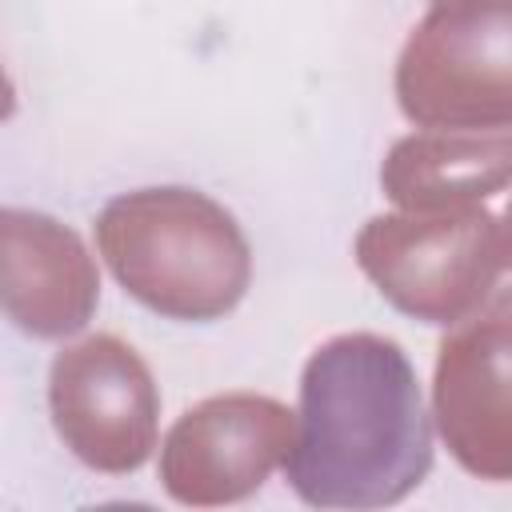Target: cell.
I'll use <instances>...</instances> for the list:
<instances>
[{"label": "cell", "mask_w": 512, "mask_h": 512, "mask_svg": "<svg viewBox=\"0 0 512 512\" xmlns=\"http://www.w3.org/2000/svg\"><path fill=\"white\" fill-rule=\"evenodd\" d=\"M432 456L416 376L392 340L344 336L312 356L300 388V444L288 464L304 500L336 488H408Z\"/></svg>", "instance_id": "cell-1"}]
</instances>
